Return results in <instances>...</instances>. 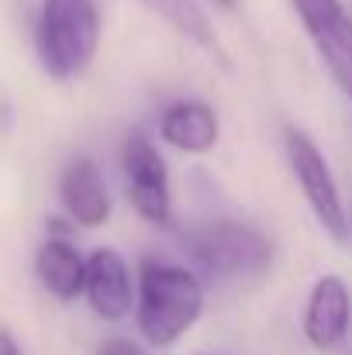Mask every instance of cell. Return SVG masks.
Listing matches in <instances>:
<instances>
[{
	"instance_id": "6da1fadb",
	"label": "cell",
	"mask_w": 352,
	"mask_h": 355,
	"mask_svg": "<svg viewBox=\"0 0 352 355\" xmlns=\"http://www.w3.org/2000/svg\"><path fill=\"white\" fill-rule=\"evenodd\" d=\"M201 311L204 286L190 269L159 259H142L135 290V324L149 345L169 349L197 324Z\"/></svg>"
},
{
	"instance_id": "7a4b0ae2",
	"label": "cell",
	"mask_w": 352,
	"mask_h": 355,
	"mask_svg": "<svg viewBox=\"0 0 352 355\" xmlns=\"http://www.w3.org/2000/svg\"><path fill=\"white\" fill-rule=\"evenodd\" d=\"M101 14L94 0H42L38 59L52 80H76L97 55Z\"/></svg>"
},
{
	"instance_id": "3957f363",
	"label": "cell",
	"mask_w": 352,
	"mask_h": 355,
	"mask_svg": "<svg viewBox=\"0 0 352 355\" xmlns=\"http://www.w3.org/2000/svg\"><path fill=\"white\" fill-rule=\"evenodd\" d=\"M187 248L215 279H249L273 266V245L255 228L238 221H215L187 235Z\"/></svg>"
},
{
	"instance_id": "277c9868",
	"label": "cell",
	"mask_w": 352,
	"mask_h": 355,
	"mask_svg": "<svg viewBox=\"0 0 352 355\" xmlns=\"http://www.w3.org/2000/svg\"><path fill=\"white\" fill-rule=\"evenodd\" d=\"M283 145H287V159L290 169L301 183L304 200L311 204L318 225L325 228V235L335 241H349V211L342 204L339 183L332 176V166L325 162L321 148L301 131V128H287L283 131Z\"/></svg>"
},
{
	"instance_id": "5b68a950",
	"label": "cell",
	"mask_w": 352,
	"mask_h": 355,
	"mask_svg": "<svg viewBox=\"0 0 352 355\" xmlns=\"http://www.w3.org/2000/svg\"><path fill=\"white\" fill-rule=\"evenodd\" d=\"M121 169L128 183V200L131 207L149 221V225H169L173 218V197H169V169L156 145L142 135L131 131L121 145Z\"/></svg>"
},
{
	"instance_id": "8992f818",
	"label": "cell",
	"mask_w": 352,
	"mask_h": 355,
	"mask_svg": "<svg viewBox=\"0 0 352 355\" xmlns=\"http://www.w3.org/2000/svg\"><path fill=\"white\" fill-rule=\"evenodd\" d=\"M294 10L315 42L332 83L352 104V17L342 0H294Z\"/></svg>"
},
{
	"instance_id": "52a82bcc",
	"label": "cell",
	"mask_w": 352,
	"mask_h": 355,
	"mask_svg": "<svg viewBox=\"0 0 352 355\" xmlns=\"http://www.w3.org/2000/svg\"><path fill=\"white\" fill-rule=\"evenodd\" d=\"M352 324V293L342 276H321L311 286L308 307H304V338L318 352H332L346 342Z\"/></svg>"
},
{
	"instance_id": "ba28073f",
	"label": "cell",
	"mask_w": 352,
	"mask_h": 355,
	"mask_svg": "<svg viewBox=\"0 0 352 355\" xmlns=\"http://www.w3.org/2000/svg\"><path fill=\"white\" fill-rule=\"evenodd\" d=\"M83 297L90 300L94 314L104 318V321L128 318L131 300H135V286H131V272H128V262L121 259V252H115V248H94L87 255Z\"/></svg>"
},
{
	"instance_id": "9c48e42d",
	"label": "cell",
	"mask_w": 352,
	"mask_h": 355,
	"mask_svg": "<svg viewBox=\"0 0 352 355\" xmlns=\"http://www.w3.org/2000/svg\"><path fill=\"white\" fill-rule=\"evenodd\" d=\"M59 200H62L66 214L73 218V225H80V228H101L111 218V197H108L104 176L90 159H73L62 169Z\"/></svg>"
},
{
	"instance_id": "30bf717a",
	"label": "cell",
	"mask_w": 352,
	"mask_h": 355,
	"mask_svg": "<svg viewBox=\"0 0 352 355\" xmlns=\"http://www.w3.org/2000/svg\"><path fill=\"white\" fill-rule=\"evenodd\" d=\"M159 135L166 145H173L180 152L204 155L218 141V114L204 101H176L162 111Z\"/></svg>"
},
{
	"instance_id": "8fae6325",
	"label": "cell",
	"mask_w": 352,
	"mask_h": 355,
	"mask_svg": "<svg viewBox=\"0 0 352 355\" xmlns=\"http://www.w3.org/2000/svg\"><path fill=\"white\" fill-rule=\"evenodd\" d=\"M35 272L56 300H76L87 283V259L69 238H45L35 255Z\"/></svg>"
},
{
	"instance_id": "7c38bea8",
	"label": "cell",
	"mask_w": 352,
	"mask_h": 355,
	"mask_svg": "<svg viewBox=\"0 0 352 355\" xmlns=\"http://www.w3.org/2000/svg\"><path fill=\"white\" fill-rule=\"evenodd\" d=\"M145 10H152L159 21H166L180 38H187L190 45H197L208 55H221V42L218 31L208 17V10L197 0H138Z\"/></svg>"
},
{
	"instance_id": "4fadbf2b",
	"label": "cell",
	"mask_w": 352,
	"mask_h": 355,
	"mask_svg": "<svg viewBox=\"0 0 352 355\" xmlns=\"http://www.w3.org/2000/svg\"><path fill=\"white\" fill-rule=\"evenodd\" d=\"M97 355H145V349H138L135 342H128V338H108Z\"/></svg>"
},
{
	"instance_id": "5bb4252c",
	"label": "cell",
	"mask_w": 352,
	"mask_h": 355,
	"mask_svg": "<svg viewBox=\"0 0 352 355\" xmlns=\"http://www.w3.org/2000/svg\"><path fill=\"white\" fill-rule=\"evenodd\" d=\"M0 355H21V349H17V342H14L10 331H0Z\"/></svg>"
},
{
	"instance_id": "9a60e30c",
	"label": "cell",
	"mask_w": 352,
	"mask_h": 355,
	"mask_svg": "<svg viewBox=\"0 0 352 355\" xmlns=\"http://www.w3.org/2000/svg\"><path fill=\"white\" fill-rule=\"evenodd\" d=\"M349 235H352V218H349Z\"/></svg>"
}]
</instances>
